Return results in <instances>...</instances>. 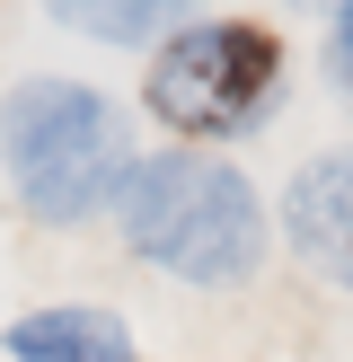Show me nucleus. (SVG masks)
Returning <instances> with one entry per match:
<instances>
[{
  "mask_svg": "<svg viewBox=\"0 0 353 362\" xmlns=\"http://www.w3.org/2000/svg\"><path fill=\"white\" fill-rule=\"evenodd\" d=\"M115 230L141 265L176 283H247L265 257V204L229 159L150 151L115 186Z\"/></svg>",
  "mask_w": 353,
  "mask_h": 362,
  "instance_id": "nucleus-1",
  "label": "nucleus"
},
{
  "mask_svg": "<svg viewBox=\"0 0 353 362\" xmlns=\"http://www.w3.org/2000/svg\"><path fill=\"white\" fill-rule=\"evenodd\" d=\"M124 151V115L80 80H18L0 106V159L35 221H88L133 168Z\"/></svg>",
  "mask_w": 353,
  "mask_h": 362,
  "instance_id": "nucleus-2",
  "label": "nucleus"
},
{
  "mask_svg": "<svg viewBox=\"0 0 353 362\" xmlns=\"http://www.w3.org/2000/svg\"><path fill=\"white\" fill-rule=\"evenodd\" d=\"M274 71H282V53H274L265 27L212 18V27H176L168 45H159L141 98H150V115L176 124V133H247V124L274 106Z\"/></svg>",
  "mask_w": 353,
  "mask_h": 362,
  "instance_id": "nucleus-3",
  "label": "nucleus"
},
{
  "mask_svg": "<svg viewBox=\"0 0 353 362\" xmlns=\"http://www.w3.org/2000/svg\"><path fill=\"white\" fill-rule=\"evenodd\" d=\"M282 230L309 265H327L335 283H353V151H327L292 177L282 194Z\"/></svg>",
  "mask_w": 353,
  "mask_h": 362,
  "instance_id": "nucleus-4",
  "label": "nucleus"
},
{
  "mask_svg": "<svg viewBox=\"0 0 353 362\" xmlns=\"http://www.w3.org/2000/svg\"><path fill=\"white\" fill-rule=\"evenodd\" d=\"M9 362H133V336L106 310H35L9 327Z\"/></svg>",
  "mask_w": 353,
  "mask_h": 362,
  "instance_id": "nucleus-5",
  "label": "nucleus"
},
{
  "mask_svg": "<svg viewBox=\"0 0 353 362\" xmlns=\"http://www.w3.org/2000/svg\"><path fill=\"white\" fill-rule=\"evenodd\" d=\"M71 27L80 35H115V45H141V35H168V9L159 0H124V9H88V0H71Z\"/></svg>",
  "mask_w": 353,
  "mask_h": 362,
  "instance_id": "nucleus-6",
  "label": "nucleus"
},
{
  "mask_svg": "<svg viewBox=\"0 0 353 362\" xmlns=\"http://www.w3.org/2000/svg\"><path fill=\"white\" fill-rule=\"evenodd\" d=\"M335 62H345V80H353V9L335 18Z\"/></svg>",
  "mask_w": 353,
  "mask_h": 362,
  "instance_id": "nucleus-7",
  "label": "nucleus"
}]
</instances>
